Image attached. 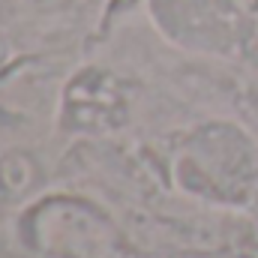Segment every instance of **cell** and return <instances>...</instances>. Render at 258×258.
Segmentation results:
<instances>
[{
  "instance_id": "1",
  "label": "cell",
  "mask_w": 258,
  "mask_h": 258,
  "mask_svg": "<svg viewBox=\"0 0 258 258\" xmlns=\"http://www.w3.org/2000/svg\"><path fill=\"white\" fill-rule=\"evenodd\" d=\"M153 9H156V18L180 12V18L165 24V30L174 36L177 33H210L216 24L210 0H153Z\"/></svg>"
}]
</instances>
